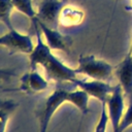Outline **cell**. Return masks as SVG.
I'll list each match as a JSON object with an SVG mask.
<instances>
[{
  "instance_id": "obj_1",
  "label": "cell",
  "mask_w": 132,
  "mask_h": 132,
  "mask_svg": "<svg viewBox=\"0 0 132 132\" xmlns=\"http://www.w3.org/2000/svg\"><path fill=\"white\" fill-rule=\"evenodd\" d=\"M32 23L35 28L36 43L33 51L29 54L30 68L37 69V67L40 66L45 71L48 78H52L59 84H72L78 75L76 69L69 67L53 54L50 46L45 43L44 39H42V33L37 23L35 21H32Z\"/></svg>"
},
{
  "instance_id": "obj_2",
  "label": "cell",
  "mask_w": 132,
  "mask_h": 132,
  "mask_svg": "<svg viewBox=\"0 0 132 132\" xmlns=\"http://www.w3.org/2000/svg\"><path fill=\"white\" fill-rule=\"evenodd\" d=\"M75 69L78 74H84L91 79L103 81H108L114 72V68L111 64L94 55L79 56Z\"/></svg>"
},
{
  "instance_id": "obj_3",
  "label": "cell",
  "mask_w": 132,
  "mask_h": 132,
  "mask_svg": "<svg viewBox=\"0 0 132 132\" xmlns=\"http://www.w3.org/2000/svg\"><path fill=\"white\" fill-rule=\"evenodd\" d=\"M68 92L62 84L57 86L52 94L46 98L43 108L39 113V132H46L50 122L52 121L56 111L66 102H68Z\"/></svg>"
},
{
  "instance_id": "obj_4",
  "label": "cell",
  "mask_w": 132,
  "mask_h": 132,
  "mask_svg": "<svg viewBox=\"0 0 132 132\" xmlns=\"http://www.w3.org/2000/svg\"><path fill=\"white\" fill-rule=\"evenodd\" d=\"M125 99L126 96L120 84L114 86L113 90L106 99L105 104L112 132H119V128L126 110Z\"/></svg>"
},
{
  "instance_id": "obj_5",
  "label": "cell",
  "mask_w": 132,
  "mask_h": 132,
  "mask_svg": "<svg viewBox=\"0 0 132 132\" xmlns=\"http://www.w3.org/2000/svg\"><path fill=\"white\" fill-rule=\"evenodd\" d=\"M33 40L29 34H22L14 28L0 36V46L7 47L10 52L30 54L34 48Z\"/></svg>"
},
{
  "instance_id": "obj_6",
  "label": "cell",
  "mask_w": 132,
  "mask_h": 132,
  "mask_svg": "<svg viewBox=\"0 0 132 132\" xmlns=\"http://www.w3.org/2000/svg\"><path fill=\"white\" fill-rule=\"evenodd\" d=\"M32 21H35L37 23V25L43 35V39H44L45 43L50 46V48L52 51H62V52L69 51L71 43H72V39L68 35L62 34L60 31L47 26L46 24H44L37 18H35Z\"/></svg>"
},
{
  "instance_id": "obj_7",
  "label": "cell",
  "mask_w": 132,
  "mask_h": 132,
  "mask_svg": "<svg viewBox=\"0 0 132 132\" xmlns=\"http://www.w3.org/2000/svg\"><path fill=\"white\" fill-rule=\"evenodd\" d=\"M72 85H74L76 88H79L84 90L86 93L89 94L90 97H93L97 99L100 103H105L107 97L113 90L114 86H111L108 81L103 80H97V79H80L76 78Z\"/></svg>"
},
{
  "instance_id": "obj_8",
  "label": "cell",
  "mask_w": 132,
  "mask_h": 132,
  "mask_svg": "<svg viewBox=\"0 0 132 132\" xmlns=\"http://www.w3.org/2000/svg\"><path fill=\"white\" fill-rule=\"evenodd\" d=\"M67 0H41L36 9V18L47 26L57 29L59 24V15Z\"/></svg>"
},
{
  "instance_id": "obj_9",
  "label": "cell",
  "mask_w": 132,
  "mask_h": 132,
  "mask_svg": "<svg viewBox=\"0 0 132 132\" xmlns=\"http://www.w3.org/2000/svg\"><path fill=\"white\" fill-rule=\"evenodd\" d=\"M48 88L47 79L41 75L37 69H30L29 72L22 75L19 90L27 94H36L45 91Z\"/></svg>"
},
{
  "instance_id": "obj_10",
  "label": "cell",
  "mask_w": 132,
  "mask_h": 132,
  "mask_svg": "<svg viewBox=\"0 0 132 132\" xmlns=\"http://www.w3.org/2000/svg\"><path fill=\"white\" fill-rule=\"evenodd\" d=\"M114 74L122 87L126 99L132 97V57L128 53L114 67Z\"/></svg>"
},
{
  "instance_id": "obj_11",
  "label": "cell",
  "mask_w": 132,
  "mask_h": 132,
  "mask_svg": "<svg viewBox=\"0 0 132 132\" xmlns=\"http://www.w3.org/2000/svg\"><path fill=\"white\" fill-rule=\"evenodd\" d=\"M85 19V12L77 6L71 4H65L59 15V25L63 27H74L82 23Z\"/></svg>"
},
{
  "instance_id": "obj_12",
  "label": "cell",
  "mask_w": 132,
  "mask_h": 132,
  "mask_svg": "<svg viewBox=\"0 0 132 132\" xmlns=\"http://www.w3.org/2000/svg\"><path fill=\"white\" fill-rule=\"evenodd\" d=\"M89 94L79 88L68 92V103L75 106L84 114L89 112Z\"/></svg>"
},
{
  "instance_id": "obj_13",
  "label": "cell",
  "mask_w": 132,
  "mask_h": 132,
  "mask_svg": "<svg viewBox=\"0 0 132 132\" xmlns=\"http://www.w3.org/2000/svg\"><path fill=\"white\" fill-rule=\"evenodd\" d=\"M18 103L11 99H0V132H5L10 116L13 113Z\"/></svg>"
},
{
  "instance_id": "obj_14",
  "label": "cell",
  "mask_w": 132,
  "mask_h": 132,
  "mask_svg": "<svg viewBox=\"0 0 132 132\" xmlns=\"http://www.w3.org/2000/svg\"><path fill=\"white\" fill-rule=\"evenodd\" d=\"M13 8L14 7L11 0H0V22L5 25L7 30L14 28L10 18Z\"/></svg>"
},
{
  "instance_id": "obj_15",
  "label": "cell",
  "mask_w": 132,
  "mask_h": 132,
  "mask_svg": "<svg viewBox=\"0 0 132 132\" xmlns=\"http://www.w3.org/2000/svg\"><path fill=\"white\" fill-rule=\"evenodd\" d=\"M13 7L29 18L31 21L34 20L37 15V11L33 6L32 0H11Z\"/></svg>"
},
{
  "instance_id": "obj_16",
  "label": "cell",
  "mask_w": 132,
  "mask_h": 132,
  "mask_svg": "<svg viewBox=\"0 0 132 132\" xmlns=\"http://www.w3.org/2000/svg\"><path fill=\"white\" fill-rule=\"evenodd\" d=\"M108 123H109V119H108V114H107L106 104L101 103V110H100L99 119H98L97 124L95 126L94 132H106Z\"/></svg>"
},
{
  "instance_id": "obj_17",
  "label": "cell",
  "mask_w": 132,
  "mask_h": 132,
  "mask_svg": "<svg viewBox=\"0 0 132 132\" xmlns=\"http://www.w3.org/2000/svg\"><path fill=\"white\" fill-rule=\"evenodd\" d=\"M132 126V97L128 98V104L126 106V110L123 117V120L121 122L119 132H125L126 129Z\"/></svg>"
},
{
  "instance_id": "obj_18",
  "label": "cell",
  "mask_w": 132,
  "mask_h": 132,
  "mask_svg": "<svg viewBox=\"0 0 132 132\" xmlns=\"http://www.w3.org/2000/svg\"><path fill=\"white\" fill-rule=\"evenodd\" d=\"M14 75H15V72L13 70L0 68V80H2V79H9L10 77H12Z\"/></svg>"
},
{
  "instance_id": "obj_19",
  "label": "cell",
  "mask_w": 132,
  "mask_h": 132,
  "mask_svg": "<svg viewBox=\"0 0 132 132\" xmlns=\"http://www.w3.org/2000/svg\"><path fill=\"white\" fill-rule=\"evenodd\" d=\"M129 53H130V55H131V57H132V44H131V48H130Z\"/></svg>"
}]
</instances>
